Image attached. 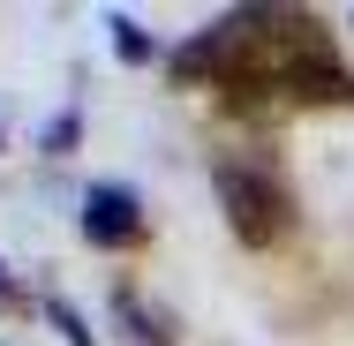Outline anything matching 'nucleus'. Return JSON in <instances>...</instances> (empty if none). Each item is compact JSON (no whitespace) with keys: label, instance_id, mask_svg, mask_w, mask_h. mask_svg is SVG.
Here are the masks:
<instances>
[{"label":"nucleus","instance_id":"39448f33","mask_svg":"<svg viewBox=\"0 0 354 346\" xmlns=\"http://www.w3.org/2000/svg\"><path fill=\"white\" fill-rule=\"evenodd\" d=\"M53 324H61V331H68V346H91V331H83V316H75L68 301H53Z\"/></svg>","mask_w":354,"mask_h":346},{"label":"nucleus","instance_id":"423d86ee","mask_svg":"<svg viewBox=\"0 0 354 346\" xmlns=\"http://www.w3.org/2000/svg\"><path fill=\"white\" fill-rule=\"evenodd\" d=\"M68 143H75V121H68V113H61V121L46 128V151H68Z\"/></svg>","mask_w":354,"mask_h":346},{"label":"nucleus","instance_id":"f257e3e1","mask_svg":"<svg viewBox=\"0 0 354 346\" xmlns=\"http://www.w3.org/2000/svg\"><path fill=\"white\" fill-rule=\"evenodd\" d=\"M218 189V211H226V226H234V241H249V249H272L286 233V196L264 181V173H249V166H218L212 173Z\"/></svg>","mask_w":354,"mask_h":346},{"label":"nucleus","instance_id":"0eeeda50","mask_svg":"<svg viewBox=\"0 0 354 346\" xmlns=\"http://www.w3.org/2000/svg\"><path fill=\"white\" fill-rule=\"evenodd\" d=\"M0 294H8V271H0Z\"/></svg>","mask_w":354,"mask_h":346},{"label":"nucleus","instance_id":"20e7f679","mask_svg":"<svg viewBox=\"0 0 354 346\" xmlns=\"http://www.w3.org/2000/svg\"><path fill=\"white\" fill-rule=\"evenodd\" d=\"M106 30H113V53H121V61H151V38H143L136 23H129V15H113Z\"/></svg>","mask_w":354,"mask_h":346},{"label":"nucleus","instance_id":"7ed1b4c3","mask_svg":"<svg viewBox=\"0 0 354 346\" xmlns=\"http://www.w3.org/2000/svg\"><path fill=\"white\" fill-rule=\"evenodd\" d=\"M121 316L136 324V346H174V331H166L158 316H143V301H136V294H121Z\"/></svg>","mask_w":354,"mask_h":346},{"label":"nucleus","instance_id":"f03ea898","mask_svg":"<svg viewBox=\"0 0 354 346\" xmlns=\"http://www.w3.org/2000/svg\"><path fill=\"white\" fill-rule=\"evenodd\" d=\"M83 241H91V249H136L143 241V204L129 189L98 181V189L83 196Z\"/></svg>","mask_w":354,"mask_h":346}]
</instances>
